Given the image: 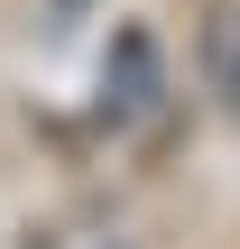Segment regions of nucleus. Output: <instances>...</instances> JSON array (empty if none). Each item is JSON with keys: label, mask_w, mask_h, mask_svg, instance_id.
I'll return each instance as SVG.
<instances>
[{"label": "nucleus", "mask_w": 240, "mask_h": 249, "mask_svg": "<svg viewBox=\"0 0 240 249\" xmlns=\"http://www.w3.org/2000/svg\"><path fill=\"white\" fill-rule=\"evenodd\" d=\"M166 102V65H157V37L148 28H129L120 46H111V74H102V111L111 120H148Z\"/></svg>", "instance_id": "1"}, {"label": "nucleus", "mask_w": 240, "mask_h": 249, "mask_svg": "<svg viewBox=\"0 0 240 249\" xmlns=\"http://www.w3.org/2000/svg\"><path fill=\"white\" fill-rule=\"evenodd\" d=\"M203 83H213V102L240 120V0H213L203 9Z\"/></svg>", "instance_id": "2"}]
</instances>
